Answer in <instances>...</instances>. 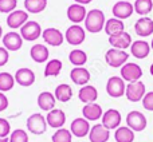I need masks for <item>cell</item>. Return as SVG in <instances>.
<instances>
[{
  "label": "cell",
  "mask_w": 153,
  "mask_h": 142,
  "mask_svg": "<svg viewBox=\"0 0 153 142\" xmlns=\"http://www.w3.org/2000/svg\"><path fill=\"white\" fill-rule=\"evenodd\" d=\"M8 107V98L4 95V92L0 91V111H4Z\"/></svg>",
  "instance_id": "cell-42"
},
{
  "label": "cell",
  "mask_w": 153,
  "mask_h": 142,
  "mask_svg": "<svg viewBox=\"0 0 153 142\" xmlns=\"http://www.w3.org/2000/svg\"><path fill=\"white\" fill-rule=\"evenodd\" d=\"M114 140L117 142H133L134 141V132L128 126H120L116 129Z\"/></svg>",
  "instance_id": "cell-29"
},
{
  "label": "cell",
  "mask_w": 153,
  "mask_h": 142,
  "mask_svg": "<svg viewBox=\"0 0 153 142\" xmlns=\"http://www.w3.org/2000/svg\"><path fill=\"white\" fill-rule=\"evenodd\" d=\"M0 142H10V138L5 137V138H0Z\"/></svg>",
  "instance_id": "cell-44"
},
{
  "label": "cell",
  "mask_w": 153,
  "mask_h": 142,
  "mask_svg": "<svg viewBox=\"0 0 153 142\" xmlns=\"http://www.w3.org/2000/svg\"><path fill=\"white\" fill-rule=\"evenodd\" d=\"M30 55L31 59L36 63H45L48 59V48L45 44H34L30 50Z\"/></svg>",
  "instance_id": "cell-27"
},
{
  "label": "cell",
  "mask_w": 153,
  "mask_h": 142,
  "mask_svg": "<svg viewBox=\"0 0 153 142\" xmlns=\"http://www.w3.org/2000/svg\"><path fill=\"white\" fill-rule=\"evenodd\" d=\"M149 72H151V75L153 76V63L151 64V69H149Z\"/></svg>",
  "instance_id": "cell-45"
},
{
  "label": "cell",
  "mask_w": 153,
  "mask_h": 142,
  "mask_svg": "<svg viewBox=\"0 0 153 142\" xmlns=\"http://www.w3.org/2000/svg\"><path fill=\"white\" fill-rule=\"evenodd\" d=\"M3 38V28H1V26H0V39Z\"/></svg>",
  "instance_id": "cell-46"
},
{
  "label": "cell",
  "mask_w": 153,
  "mask_h": 142,
  "mask_svg": "<svg viewBox=\"0 0 153 142\" xmlns=\"http://www.w3.org/2000/svg\"><path fill=\"white\" fill-rule=\"evenodd\" d=\"M69 61L71 64H74L75 67H82L83 64H86L87 62V55L83 50H79V48H75L70 53L69 55Z\"/></svg>",
  "instance_id": "cell-32"
},
{
  "label": "cell",
  "mask_w": 153,
  "mask_h": 142,
  "mask_svg": "<svg viewBox=\"0 0 153 142\" xmlns=\"http://www.w3.org/2000/svg\"><path fill=\"white\" fill-rule=\"evenodd\" d=\"M90 142H108L110 138V130H108L102 124H97L90 129Z\"/></svg>",
  "instance_id": "cell-20"
},
{
  "label": "cell",
  "mask_w": 153,
  "mask_h": 142,
  "mask_svg": "<svg viewBox=\"0 0 153 142\" xmlns=\"http://www.w3.org/2000/svg\"><path fill=\"white\" fill-rule=\"evenodd\" d=\"M103 30H105V32L109 35V36H111V35H117V34L124 32L125 24H124V21L120 20V19L111 18V19H109V20H106Z\"/></svg>",
  "instance_id": "cell-28"
},
{
  "label": "cell",
  "mask_w": 153,
  "mask_h": 142,
  "mask_svg": "<svg viewBox=\"0 0 153 142\" xmlns=\"http://www.w3.org/2000/svg\"><path fill=\"white\" fill-rule=\"evenodd\" d=\"M122 1H129V0H122Z\"/></svg>",
  "instance_id": "cell-48"
},
{
  "label": "cell",
  "mask_w": 153,
  "mask_h": 142,
  "mask_svg": "<svg viewBox=\"0 0 153 142\" xmlns=\"http://www.w3.org/2000/svg\"><path fill=\"white\" fill-rule=\"evenodd\" d=\"M143 76V69L137 63L128 62L121 67V78L126 82H137Z\"/></svg>",
  "instance_id": "cell-8"
},
{
  "label": "cell",
  "mask_w": 153,
  "mask_h": 142,
  "mask_svg": "<svg viewBox=\"0 0 153 142\" xmlns=\"http://www.w3.org/2000/svg\"><path fill=\"white\" fill-rule=\"evenodd\" d=\"M151 44L145 40H134L130 46V53L137 59H145L151 53Z\"/></svg>",
  "instance_id": "cell-22"
},
{
  "label": "cell",
  "mask_w": 153,
  "mask_h": 142,
  "mask_svg": "<svg viewBox=\"0 0 153 142\" xmlns=\"http://www.w3.org/2000/svg\"><path fill=\"white\" fill-rule=\"evenodd\" d=\"M62 62L59 59H51L47 62L45 69V76H58L62 71Z\"/></svg>",
  "instance_id": "cell-34"
},
{
  "label": "cell",
  "mask_w": 153,
  "mask_h": 142,
  "mask_svg": "<svg viewBox=\"0 0 153 142\" xmlns=\"http://www.w3.org/2000/svg\"><path fill=\"white\" fill-rule=\"evenodd\" d=\"M129 55L125 53V50H118V48H110L105 54V61L110 67H122L125 63H128Z\"/></svg>",
  "instance_id": "cell-2"
},
{
  "label": "cell",
  "mask_w": 153,
  "mask_h": 142,
  "mask_svg": "<svg viewBox=\"0 0 153 142\" xmlns=\"http://www.w3.org/2000/svg\"><path fill=\"white\" fill-rule=\"evenodd\" d=\"M109 43L111 44L113 48H118V50H126L128 47L132 46V36L128 32H121L117 35H111L109 36Z\"/></svg>",
  "instance_id": "cell-19"
},
{
  "label": "cell",
  "mask_w": 153,
  "mask_h": 142,
  "mask_svg": "<svg viewBox=\"0 0 153 142\" xmlns=\"http://www.w3.org/2000/svg\"><path fill=\"white\" fill-rule=\"evenodd\" d=\"M65 39L69 44L71 46H79L85 42L86 39V34H85V28L81 27L79 24H73L65 32Z\"/></svg>",
  "instance_id": "cell-5"
},
{
  "label": "cell",
  "mask_w": 153,
  "mask_h": 142,
  "mask_svg": "<svg viewBox=\"0 0 153 142\" xmlns=\"http://www.w3.org/2000/svg\"><path fill=\"white\" fill-rule=\"evenodd\" d=\"M11 125L5 118H0V138H5L10 135Z\"/></svg>",
  "instance_id": "cell-39"
},
{
  "label": "cell",
  "mask_w": 153,
  "mask_h": 142,
  "mask_svg": "<svg viewBox=\"0 0 153 142\" xmlns=\"http://www.w3.org/2000/svg\"><path fill=\"white\" fill-rule=\"evenodd\" d=\"M23 46V38L20 34L15 31H11L3 36V47H5L8 51H18Z\"/></svg>",
  "instance_id": "cell-15"
},
{
  "label": "cell",
  "mask_w": 153,
  "mask_h": 142,
  "mask_svg": "<svg viewBox=\"0 0 153 142\" xmlns=\"http://www.w3.org/2000/svg\"><path fill=\"white\" fill-rule=\"evenodd\" d=\"M134 31L141 38L151 36L153 34V20L148 16H141L134 24Z\"/></svg>",
  "instance_id": "cell-17"
},
{
  "label": "cell",
  "mask_w": 153,
  "mask_h": 142,
  "mask_svg": "<svg viewBox=\"0 0 153 142\" xmlns=\"http://www.w3.org/2000/svg\"><path fill=\"white\" fill-rule=\"evenodd\" d=\"M143 106H144V109H146V110L153 111V91H149L144 95Z\"/></svg>",
  "instance_id": "cell-40"
},
{
  "label": "cell",
  "mask_w": 153,
  "mask_h": 142,
  "mask_svg": "<svg viewBox=\"0 0 153 142\" xmlns=\"http://www.w3.org/2000/svg\"><path fill=\"white\" fill-rule=\"evenodd\" d=\"M145 84L144 82H130L126 84V90H125V95L130 102H140L143 101L144 95H145Z\"/></svg>",
  "instance_id": "cell-7"
},
{
  "label": "cell",
  "mask_w": 153,
  "mask_h": 142,
  "mask_svg": "<svg viewBox=\"0 0 153 142\" xmlns=\"http://www.w3.org/2000/svg\"><path fill=\"white\" fill-rule=\"evenodd\" d=\"M10 142H28V134L22 129H16L11 133Z\"/></svg>",
  "instance_id": "cell-38"
},
{
  "label": "cell",
  "mask_w": 153,
  "mask_h": 142,
  "mask_svg": "<svg viewBox=\"0 0 153 142\" xmlns=\"http://www.w3.org/2000/svg\"><path fill=\"white\" fill-rule=\"evenodd\" d=\"M133 11H134V7H133L132 3L120 0V1H117L116 4L113 5L111 12H113L114 18L120 19V20H124V19H128V18H130V16H132Z\"/></svg>",
  "instance_id": "cell-13"
},
{
  "label": "cell",
  "mask_w": 153,
  "mask_h": 142,
  "mask_svg": "<svg viewBox=\"0 0 153 142\" xmlns=\"http://www.w3.org/2000/svg\"><path fill=\"white\" fill-rule=\"evenodd\" d=\"M18 5V0H0V12L11 13L15 11Z\"/></svg>",
  "instance_id": "cell-37"
},
{
  "label": "cell",
  "mask_w": 153,
  "mask_h": 142,
  "mask_svg": "<svg viewBox=\"0 0 153 142\" xmlns=\"http://www.w3.org/2000/svg\"><path fill=\"white\" fill-rule=\"evenodd\" d=\"M47 121L46 118L42 115L40 113H35V114H31L27 119V130L32 134H43V133L47 130Z\"/></svg>",
  "instance_id": "cell-3"
},
{
  "label": "cell",
  "mask_w": 153,
  "mask_h": 142,
  "mask_svg": "<svg viewBox=\"0 0 153 142\" xmlns=\"http://www.w3.org/2000/svg\"><path fill=\"white\" fill-rule=\"evenodd\" d=\"M74 1L76 3V4H82V5H86V4H89V3H91L93 0H74Z\"/></svg>",
  "instance_id": "cell-43"
},
{
  "label": "cell",
  "mask_w": 153,
  "mask_h": 142,
  "mask_svg": "<svg viewBox=\"0 0 153 142\" xmlns=\"http://www.w3.org/2000/svg\"><path fill=\"white\" fill-rule=\"evenodd\" d=\"M134 12L141 16H146L151 13L153 8V0H136L134 1Z\"/></svg>",
  "instance_id": "cell-33"
},
{
  "label": "cell",
  "mask_w": 153,
  "mask_h": 142,
  "mask_svg": "<svg viewBox=\"0 0 153 142\" xmlns=\"http://www.w3.org/2000/svg\"><path fill=\"white\" fill-rule=\"evenodd\" d=\"M146 117L144 115L141 111L138 110H133L130 113H128L126 115V125L128 127L133 130V132H143L146 127Z\"/></svg>",
  "instance_id": "cell-6"
},
{
  "label": "cell",
  "mask_w": 153,
  "mask_h": 142,
  "mask_svg": "<svg viewBox=\"0 0 153 142\" xmlns=\"http://www.w3.org/2000/svg\"><path fill=\"white\" fill-rule=\"evenodd\" d=\"M54 95H55L56 101H59V102H63V103L69 102V101L73 98V89L69 86V84L62 83L55 89Z\"/></svg>",
  "instance_id": "cell-30"
},
{
  "label": "cell",
  "mask_w": 153,
  "mask_h": 142,
  "mask_svg": "<svg viewBox=\"0 0 153 142\" xmlns=\"http://www.w3.org/2000/svg\"><path fill=\"white\" fill-rule=\"evenodd\" d=\"M42 38L46 44H50V46H53V47H58V46L63 44V39H65L63 34H62L58 28H54V27L46 28L45 31L42 32Z\"/></svg>",
  "instance_id": "cell-11"
},
{
  "label": "cell",
  "mask_w": 153,
  "mask_h": 142,
  "mask_svg": "<svg viewBox=\"0 0 153 142\" xmlns=\"http://www.w3.org/2000/svg\"><path fill=\"white\" fill-rule=\"evenodd\" d=\"M86 15H87V11H86V8H85V5H82V4L74 3V4L69 5V8H67V18L74 24L85 21Z\"/></svg>",
  "instance_id": "cell-18"
},
{
  "label": "cell",
  "mask_w": 153,
  "mask_h": 142,
  "mask_svg": "<svg viewBox=\"0 0 153 142\" xmlns=\"http://www.w3.org/2000/svg\"><path fill=\"white\" fill-rule=\"evenodd\" d=\"M47 7V0H24V8L27 12L39 13L46 10Z\"/></svg>",
  "instance_id": "cell-31"
},
{
  "label": "cell",
  "mask_w": 153,
  "mask_h": 142,
  "mask_svg": "<svg viewBox=\"0 0 153 142\" xmlns=\"http://www.w3.org/2000/svg\"><path fill=\"white\" fill-rule=\"evenodd\" d=\"M28 21V12L22 10H15L13 12H11L7 18V26L12 30L22 28L24 24Z\"/></svg>",
  "instance_id": "cell-12"
},
{
  "label": "cell",
  "mask_w": 153,
  "mask_h": 142,
  "mask_svg": "<svg viewBox=\"0 0 153 142\" xmlns=\"http://www.w3.org/2000/svg\"><path fill=\"white\" fill-rule=\"evenodd\" d=\"M151 48L153 50V39H152V43H151Z\"/></svg>",
  "instance_id": "cell-47"
},
{
  "label": "cell",
  "mask_w": 153,
  "mask_h": 142,
  "mask_svg": "<svg viewBox=\"0 0 153 142\" xmlns=\"http://www.w3.org/2000/svg\"><path fill=\"white\" fill-rule=\"evenodd\" d=\"M82 114H83V118L87 119V121H98V119L102 118L103 111L102 107L94 102L85 105L83 109H82Z\"/></svg>",
  "instance_id": "cell-23"
},
{
  "label": "cell",
  "mask_w": 153,
  "mask_h": 142,
  "mask_svg": "<svg viewBox=\"0 0 153 142\" xmlns=\"http://www.w3.org/2000/svg\"><path fill=\"white\" fill-rule=\"evenodd\" d=\"M46 121H47L48 126H51L53 129H61V127H63L65 122H66V114L61 109H53L51 111L47 113Z\"/></svg>",
  "instance_id": "cell-16"
},
{
  "label": "cell",
  "mask_w": 153,
  "mask_h": 142,
  "mask_svg": "<svg viewBox=\"0 0 153 142\" xmlns=\"http://www.w3.org/2000/svg\"><path fill=\"white\" fill-rule=\"evenodd\" d=\"M126 84L121 76H110L106 83V92L111 98H120L125 94Z\"/></svg>",
  "instance_id": "cell-4"
},
{
  "label": "cell",
  "mask_w": 153,
  "mask_h": 142,
  "mask_svg": "<svg viewBox=\"0 0 153 142\" xmlns=\"http://www.w3.org/2000/svg\"><path fill=\"white\" fill-rule=\"evenodd\" d=\"M15 82L19 83L23 87H28L31 84H34L35 82V74L31 69H27V67H22L15 72Z\"/></svg>",
  "instance_id": "cell-21"
},
{
  "label": "cell",
  "mask_w": 153,
  "mask_h": 142,
  "mask_svg": "<svg viewBox=\"0 0 153 142\" xmlns=\"http://www.w3.org/2000/svg\"><path fill=\"white\" fill-rule=\"evenodd\" d=\"M38 106L39 109L45 111H51L54 107H55V102H56V98L53 92L50 91H43L38 95Z\"/></svg>",
  "instance_id": "cell-26"
},
{
  "label": "cell",
  "mask_w": 153,
  "mask_h": 142,
  "mask_svg": "<svg viewBox=\"0 0 153 142\" xmlns=\"http://www.w3.org/2000/svg\"><path fill=\"white\" fill-rule=\"evenodd\" d=\"M102 125L106 127L108 130H114V129H118L120 125H121L122 121V117L121 113L116 109H109L103 113L102 115Z\"/></svg>",
  "instance_id": "cell-10"
},
{
  "label": "cell",
  "mask_w": 153,
  "mask_h": 142,
  "mask_svg": "<svg viewBox=\"0 0 153 142\" xmlns=\"http://www.w3.org/2000/svg\"><path fill=\"white\" fill-rule=\"evenodd\" d=\"M53 142H71L73 141V134L70 130L61 127V129H56V132L53 134L51 137Z\"/></svg>",
  "instance_id": "cell-36"
},
{
  "label": "cell",
  "mask_w": 153,
  "mask_h": 142,
  "mask_svg": "<svg viewBox=\"0 0 153 142\" xmlns=\"http://www.w3.org/2000/svg\"><path fill=\"white\" fill-rule=\"evenodd\" d=\"M105 13L101 10H91L87 12L86 19H85V28L86 31L91 32V34H98L103 30L105 27Z\"/></svg>",
  "instance_id": "cell-1"
},
{
  "label": "cell",
  "mask_w": 153,
  "mask_h": 142,
  "mask_svg": "<svg viewBox=\"0 0 153 142\" xmlns=\"http://www.w3.org/2000/svg\"><path fill=\"white\" fill-rule=\"evenodd\" d=\"M78 98L85 105H87V103H94L98 98V91L94 86L86 84V86L81 87V90H79V92H78Z\"/></svg>",
  "instance_id": "cell-25"
},
{
  "label": "cell",
  "mask_w": 153,
  "mask_h": 142,
  "mask_svg": "<svg viewBox=\"0 0 153 142\" xmlns=\"http://www.w3.org/2000/svg\"><path fill=\"white\" fill-rule=\"evenodd\" d=\"M70 78L78 86H86L90 81V72L85 67H74L70 71Z\"/></svg>",
  "instance_id": "cell-24"
},
{
  "label": "cell",
  "mask_w": 153,
  "mask_h": 142,
  "mask_svg": "<svg viewBox=\"0 0 153 142\" xmlns=\"http://www.w3.org/2000/svg\"><path fill=\"white\" fill-rule=\"evenodd\" d=\"M10 59V51L5 47H0V67L5 66Z\"/></svg>",
  "instance_id": "cell-41"
},
{
  "label": "cell",
  "mask_w": 153,
  "mask_h": 142,
  "mask_svg": "<svg viewBox=\"0 0 153 142\" xmlns=\"http://www.w3.org/2000/svg\"><path fill=\"white\" fill-rule=\"evenodd\" d=\"M13 84H15V76L11 75L10 72H5V71L0 72V91H10L13 89Z\"/></svg>",
  "instance_id": "cell-35"
},
{
  "label": "cell",
  "mask_w": 153,
  "mask_h": 142,
  "mask_svg": "<svg viewBox=\"0 0 153 142\" xmlns=\"http://www.w3.org/2000/svg\"><path fill=\"white\" fill-rule=\"evenodd\" d=\"M20 35L23 40H28V42H34L38 38L42 36V28L38 21H27L23 27L20 28Z\"/></svg>",
  "instance_id": "cell-9"
},
{
  "label": "cell",
  "mask_w": 153,
  "mask_h": 142,
  "mask_svg": "<svg viewBox=\"0 0 153 142\" xmlns=\"http://www.w3.org/2000/svg\"><path fill=\"white\" fill-rule=\"evenodd\" d=\"M90 129L91 127H90L89 121L85 118H75L71 122V126H70V132L76 138H83L86 135H89Z\"/></svg>",
  "instance_id": "cell-14"
}]
</instances>
